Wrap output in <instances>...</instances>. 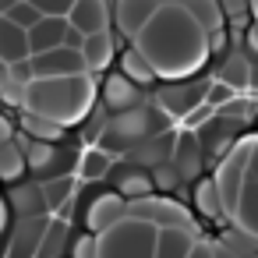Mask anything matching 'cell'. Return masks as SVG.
Instances as JSON below:
<instances>
[{"label": "cell", "mask_w": 258, "mask_h": 258, "mask_svg": "<svg viewBox=\"0 0 258 258\" xmlns=\"http://www.w3.org/2000/svg\"><path fill=\"white\" fill-rule=\"evenodd\" d=\"M216 32L198 68L156 75L113 29V53L96 71L85 113L68 127L8 138L18 166L68 180L75 216L96 230L106 202L173 205L198 233L219 237L202 187L258 138V18L254 0H212Z\"/></svg>", "instance_id": "1"}, {"label": "cell", "mask_w": 258, "mask_h": 258, "mask_svg": "<svg viewBox=\"0 0 258 258\" xmlns=\"http://www.w3.org/2000/svg\"><path fill=\"white\" fill-rule=\"evenodd\" d=\"M89 240L60 187L22 166L0 173V258H82Z\"/></svg>", "instance_id": "2"}, {"label": "cell", "mask_w": 258, "mask_h": 258, "mask_svg": "<svg viewBox=\"0 0 258 258\" xmlns=\"http://www.w3.org/2000/svg\"><path fill=\"white\" fill-rule=\"evenodd\" d=\"M156 254V230L149 226H110L96 237V258H152Z\"/></svg>", "instance_id": "3"}, {"label": "cell", "mask_w": 258, "mask_h": 258, "mask_svg": "<svg viewBox=\"0 0 258 258\" xmlns=\"http://www.w3.org/2000/svg\"><path fill=\"white\" fill-rule=\"evenodd\" d=\"M110 4H113V0H110ZM0 127H4V138H15V135H25V131H32V127H39V124H36L32 113L25 117L18 106H11L4 96H0Z\"/></svg>", "instance_id": "4"}]
</instances>
